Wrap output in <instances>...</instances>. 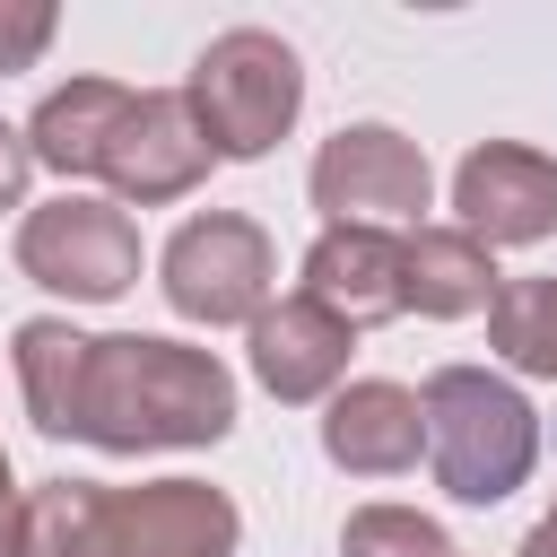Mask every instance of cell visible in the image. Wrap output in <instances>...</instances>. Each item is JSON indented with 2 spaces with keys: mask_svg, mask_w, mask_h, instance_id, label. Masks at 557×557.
Listing matches in <instances>:
<instances>
[{
  "mask_svg": "<svg viewBox=\"0 0 557 557\" xmlns=\"http://www.w3.org/2000/svg\"><path fill=\"white\" fill-rule=\"evenodd\" d=\"M418 409H426L435 487L453 505H505L531 479V461H540V409L505 374H487V366H435L426 392H418Z\"/></svg>",
  "mask_w": 557,
  "mask_h": 557,
  "instance_id": "obj_3",
  "label": "cell"
},
{
  "mask_svg": "<svg viewBox=\"0 0 557 557\" xmlns=\"http://www.w3.org/2000/svg\"><path fill=\"white\" fill-rule=\"evenodd\" d=\"M17 270L70 305H113L131 278H139V226L122 218V200H87V191H61L44 209H26L17 226Z\"/></svg>",
  "mask_w": 557,
  "mask_h": 557,
  "instance_id": "obj_7",
  "label": "cell"
},
{
  "mask_svg": "<svg viewBox=\"0 0 557 557\" xmlns=\"http://www.w3.org/2000/svg\"><path fill=\"white\" fill-rule=\"evenodd\" d=\"M496 252L479 244V235H461V226H418V235H400V296H409V313H426V322H461V313H487L496 305Z\"/></svg>",
  "mask_w": 557,
  "mask_h": 557,
  "instance_id": "obj_13",
  "label": "cell"
},
{
  "mask_svg": "<svg viewBox=\"0 0 557 557\" xmlns=\"http://www.w3.org/2000/svg\"><path fill=\"white\" fill-rule=\"evenodd\" d=\"M322 453H331L348 479H400V470H418V453H426V409H418V392H409V383H383V374L339 383L331 409H322Z\"/></svg>",
  "mask_w": 557,
  "mask_h": 557,
  "instance_id": "obj_11",
  "label": "cell"
},
{
  "mask_svg": "<svg viewBox=\"0 0 557 557\" xmlns=\"http://www.w3.org/2000/svg\"><path fill=\"white\" fill-rule=\"evenodd\" d=\"M305 296L331 305L348 331H374V322L409 313V296H400V235H383V226H322L313 252H305Z\"/></svg>",
  "mask_w": 557,
  "mask_h": 557,
  "instance_id": "obj_12",
  "label": "cell"
},
{
  "mask_svg": "<svg viewBox=\"0 0 557 557\" xmlns=\"http://www.w3.org/2000/svg\"><path fill=\"white\" fill-rule=\"evenodd\" d=\"M26 174H35V148H26V131H9V122H0V209H17V200H26Z\"/></svg>",
  "mask_w": 557,
  "mask_h": 557,
  "instance_id": "obj_18",
  "label": "cell"
},
{
  "mask_svg": "<svg viewBox=\"0 0 557 557\" xmlns=\"http://www.w3.org/2000/svg\"><path fill=\"white\" fill-rule=\"evenodd\" d=\"M183 96H191L209 148L235 157V165H252V157H270L296 131V113H305V61L270 26H226V35L200 44Z\"/></svg>",
  "mask_w": 557,
  "mask_h": 557,
  "instance_id": "obj_4",
  "label": "cell"
},
{
  "mask_svg": "<svg viewBox=\"0 0 557 557\" xmlns=\"http://www.w3.org/2000/svg\"><path fill=\"white\" fill-rule=\"evenodd\" d=\"M487 348L505 366L557 383V278H505L487 305Z\"/></svg>",
  "mask_w": 557,
  "mask_h": 557,
  "instance_id": "obj_15",
  "label": "cell"
},
{
  "mask_svg": "<svg viewBox=\"0 0 557 557\" xmlns=\"http://www.w3.org/2000/svg\"><path fill=\"white\" fill-rule=\"evenodd\" d=\"M426 200H435V174H426V148L392 122H348L322 139L313 157V209L331 226H426Z\"/></svg>",
  "mask_w": 557,
  "mask_h": 557,
  "instance_id": "obj_6",
  "label": "cell"
},
{
  "mask_svg": "<svg viewBox=\"0 0 557 557\" xmlns=\"http://www.w3.org/2000/svg\"><path fill=\"white\" fill-rule=\"evenodd\" d=\"M122 113H131V87H122V78H70V87H52V96L35 104L26 148H35V165H52L61 183L104 174V148H113V131H122Z\"/></svg>",
  "mask_w": 557,
  "mask_h": 557,
  "instance_id": "obj_14",
  "label": "cell"
},
{
  "mask_svg": "<svg viewBox=\"0 0 557 557\" xmlns=\"http://www.w3.org/2000/svg\"><path fill=\"white\" fill-rule=\"evenodd\" d=\"M453 209L461 235L496 244H548L557 235V157L522 148V139H487L453 165Z\"/></svg>",
  "mask_w": 557,
  "mask_h": 557,
  "instance_id": "obj_9",
  "label": "cell"
},
{
  "mask_svg": "<svg viewBox=\"0 0 557 557\" xmlns=\"http://www.w3.org/2000/svg\"><path fill=\"white\" fill-rule=\"evenodd\" d=\"M244 513L209 479H44L26 487V557H235Z\"/></svg>",
  "mask_w": 557,
  "mask_h": 557,
  "instance_id": "obj_2",
  "label": "cell"
},
{
  "mask_svg": "<svg viewBox=\"0 0 557 557\" xmlns=\"http://www.w3.org/2000/svg\"><path fill=\"white\" fill-rule=\"evenodd\" d=\"M52 35H61L52 0H0V70H35Z\"/></svg>",
  "mask_w": 557,
  "mask_h": 557,
  "instance_id": "obj_17",
  "label": "cell"
},
{
  "mask_svg": "<svg viewBox=\"0 0 557 557\" xmlns=\"http://www.w3.org/2000/svg\"><path fill=\"white\" fill-rule=\"evenodd\" d=\"M348 348H357V331L296 287V296H278V305L252 322V383H261L270 400H287V409L331 400V392L348 383Z\"/></svg>",
  "mask_w": 557,
  "mask_h": 557,
  "instance_id": "obj_10",
  "label": "cell"
},
{
  "mask_svg": "<svg viewBox=\"0 0 557 557\" xmlns=\"http://www.w3.org/2000/svg\"><path fill=\"white\" fill-rule=\"evenodd\" d=\"M157 278H165V305H174L183 322H209V331L244 322V331H252V322L270 313L278 252H270L261 218H244V209H200V218H183V226L165 235Z\"/></svg>",
  "mask_w": 557,
  "mask_h": 557,
  "instance_id": "obj_5",
  "label": "cell"
},
{
  "mask_svg": "<svg viewBox=\"0 0 557 557\" xmlns=\"http://www.w3.org/2000/svg\"><path fill=\"white\" fill-rule=\"evenodd\" d=\"M522 557H557V505L531 522V540H522Z\"/></svg>",
  "mask_w": 557,
  "mask_h": 557,
  "instance_id": "obj_20",
  "label": "cell"
},
{
  "mask_svg": "<svg viewBox=\"0 0 557 557\" xmlns=\"http://www.w3.org/2000/svg\"><path fill=\"white\" fill-rule=\"evenodd\" d=\"M339 557H453V540L418 505H357L339 522Z\"/></svg>",
  "mask_w": 557,
  "mask_h": 557,
  "instance_id": "obj_16",
  "label": "cell"
},
{
  "mask_svg": "<svg viewBox=\"0 0 557 557\" xmlns=\"http://www.w3.org/2000/svg\"><path fill=\"white\" fill-rule=\"evenodd\" d=\"M0 557H26V487L9 470V453H0Z\"/></svg>",
  "mask_w": 557,
  "mask_h": 557,
  "instance_id": "obj_19",
  "label": "cell"
},
{
  "mask_svg": "<svg viewBox=\"0 0 557 557\" xmlns=\"http://www.w3.org/2000/svg\"><path fill=\"white\" fill-rule=\"evenodd\" d=\"M209 157L218 148H209L183 87H131V113H122V131L104 148V183H113L122 209H165L209 174Z\"/></svg>",
  "mask_w": 557,
  "mask_h": 557,
  "instance_id": "obj_8",
  "label": "cell"
},
{
  "mask_svg": "<svg viewBox=\"0 0 557 557\" xmlns=\"http://www.w3.org/2000/svg\"><path fill=\"white\" fill-rule=\"evenodd\" d=\"M9 357H17L26 418L52 444L78 435L96 453H191L235 426V374L209 348H183L157 331L87 339V331L35 313L9 331Z\"/></svg>",
  "mask_w": 557,
  "mask_h": 557,
  "instance_id": "obj_1",
  "label": "cell"
}]
</instances>
